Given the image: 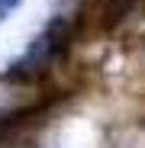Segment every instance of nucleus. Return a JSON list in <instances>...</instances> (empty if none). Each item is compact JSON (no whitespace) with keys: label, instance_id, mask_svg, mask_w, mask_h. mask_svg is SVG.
<instances>
[{"label":"nucleus","instance_id":"2","mask_svg":"<svg viewBox=\"0 0 145 148\" xmlns=\"http://www.w3.org/2000/svg\"><path fill=\"white\" fill-rule=\"evenodd\" d=\"M19 3H23V0H0V23H7V19L16 13Z\"/></svg>","mask_w":145,"mask_h":148},{"label":"nucleus","instance_id":"1","mask_svg":"<svg viewBox=\"0 0 145 148\" xmlns=\"http://www.w3.org/2000/svg\"><path fill=\"white\" fill-rule=\"evenodd\" d=\"M68 23L65 19H55V23H48V26L29 42V48L23 52V58L10 68V74H19V77H29V81H39L42 74H48L58 58L65 55V48H68Z\"/></svg>","mask_w":145,"mask_h":148}]
</instances>
